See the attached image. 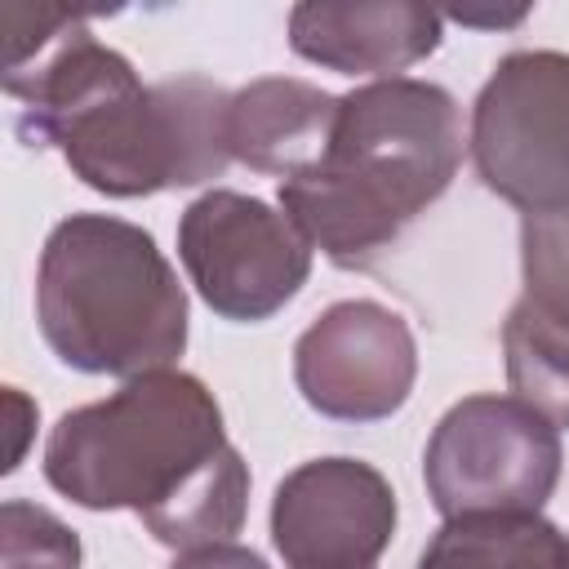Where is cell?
<instances>
[{
	"label": "cell",
	"mask_w": 569,
	"mask_h": 569,
	"mask_svg": "<svg viewBox=\"0 0 569 569\" xmlns=\"http://www.w3.org/2000/svg\"><path fill=\"white\" fill-rule=\"evenodd\" d=\"M418 378V342L400 311L373 298L325 307L293 342L298 396L333 422H382L405 409Z\"/></svg>",
	"instance_id": "cell-8"
},
{
	"label": "cell",
	"mask_w": 569,
	"mask_h": 569,
	"mask_svg": "<svg viewBox=\"0 0 569 569\" xmlns=\"http://www.w3.org/2000/svg\"><path fill=\"white\" fill-rule=\"evenodd\" d=\"M418 569H569V538L542 511L453 516L422 547Z\"/></svg>",
	"instance_id": "cell-12"
},
{
	"label": "cell",
	"mask_w": 569,
	"mask_h": 569,
	"mask_svg": "<svg viewBox=\"0 0 569 569\" xmlns=\"http://www.w3.org/2000/svg\"><path fill=\"white\" fill-rule=\"evenodd\" d=\"M338 93L298 76H262L231 93V160L280 182L316 169L333 142Z\"/></svg>",
	"instance_id": "cell-11"
},
{
	"label": "cell",
	"mask_w": 569,
	"mask_h": 569,
	"mask_svg": "<svg viewBox=\"0 0 569 569\" xmlns=\"http://www.w3.org/2000/svg\"><path fill=\"white\" fill-rule=\"evenodd\" d=\"M44 480L84 511H133L160 547L236 542L249 516V462L227 440L213 391L182 369L120 382L67 409L44 440Z\"/></svg>",
	"instance_id": "cell-2"
},
{
	"label": "cell",
	"mask_w": 569,
	"mask_h": 569,
	"mask_svg": "<svg viewBox=\"0 0 569 569\" xmlns=\"http://www.w3.org/2000/svg\"><path fill=\"white\" fill-rule=\"evenodd\" d=\"M560 431L516 396L480 391L440 413L422 449L431 507L453 516L542 511L560 485Z\"/></svg>",
	"instance_id": "cell-5"
},
{
	"label": "cell",
	"mask_w": 569,
	"mask_h": 569,
	"mask_svg": "<svg viewBox=\"0 0 569 569\" xmlns=\"http://www.w3.org/2000/svg\"><path fill=\"white\" fill-rule=\"evenodd\" d=\"M502 356L511 396L538 409L556 431L569 427V333L511 307L502 325Z\"/></svg>",
	"instance_id": "cell-13"
},
{
	"label": "cell",
	"mask_w": 569,
	"mask_h": 569,
	"mask_svg": "<svg viewBox=\"0 0 569 569\" xmlns=\"http://www.w3.org/2000/svg\"><path fill=\"white\" fill-rule=\"evenodd\" d=\"M396 489L365 458L298 462L271 498V547L284 569H373L396 538Z\"/></svg>",
	"instance_id": "cell-9"
},
{
	"label": "cell",
	"mask_w": 569,
	"mask_h": 569,
	"mask_svg": "<svg viewBox=\"0 0 569 569\" xmlns=\"http://www.w3.org/2000/svg\"><path fill=\"white\" fill-rule=\"evenodd\" d=\"M4 413H9V458H4V471H18L22 453H27V436H31V422H36V405L18 391V387H4Z\"/></svg>",
	"instance_id": "cell-16"
},
{
	"label": "cell",
	"mask_w": 569,
	"mask_h": 569,
	"mask_svg": "<svg viewBox=\"0 0 569 569\" xmlns=\"http://www.w3.org/2000/svg\"><path fill=\"white\" fill-rule=\"evenodd\" d=\"M0 569H80V538L53 511L9 498L0 507Z\"/></svg>",
	"instance_id": "cell-14"
},
{
	"label": "cell",
	"mask_w": 569,
	"mask_h": 569,
	"mask_svg": "<svg viewBox=\"0 0 569 569\" xmlns=\"http://www.w3.org/2000/svg\"><path fill=\"white\" fill-rule=\"evenodd\" d=\"M445 18L413 0L329 4L302 0L289 9V49L338 76L391 80L440 49Z\"/></svg>",
	"instance_id": "cell-10"
},
{
	"label": "cell",
	"mask_w": 569,
	"mask_h": 569,
	"mask_svg": "<svg viewBox=\"0 0 569 569\" xmlns=\"http://www.w3.org/2000/svg\"><path fill=\"white\" fill-rule=\"evenodd\" d=\"M36 325L58 365L129 382L187 351V289L147 227L71 213L36 262Z\"/></svg>",
	"instance_id": "cell-4"
},
{
	"label": "cell",
	"mask_w": 569,
	"mask_h": 569,
	"mask_svg": "<svg viewBox=\"0 0 569 569\" xmlns=\"http://www.w3.org/2000/svg\"><path fill=\"white\" fill-rule=\"evenodd\" d=\"M467 151L458 98L418 76L342 93L325 160L280 182V209L342 271H369L453 182Z\"/></svg>",
	"instance_id": "cell-3"
},
{
	"label": "cell",
	"mask_w": 569,
	"mask_h": 569,
	"mask_svg": "<svg viewBox=\"0 0 569 569\" xmlns=\"http://www.w3.org/2000/svg\"><path fill=\"white\" fill-rule=\"evenodd\" d=\"M0 31L18 138L53 147L84 187L138 200L227 173L231 93L218 80L187 71L142 84L124 53L93 40L80 9L9 0Z\"/></svg>",
	"instance_id": "cell-1"
},
{
	"label": "cell",
	"mask_w": 569,
	"mask_h": 569,
	"mask_svg": "<svg viewBox=\"0 0 569 569\" xmlns=\"http://www.w3.org/2000/svg\"><path fill=\"white\" fill-rule=\"evenodd\" d=\"M467 151L480 182L520 218L569 209V53L498 58L471 102Z\"/></svg>",
	"instance_id": "cell-6"
},
{
	"label": "cell",
	"mask_w": 569,
	"mask_h": 569,
	"mask_svg": "<svg viewBox=\"0 0 569 569\" xmlns=\"http://www.w3.org/2000/svg\"><path fill=\"white\" fill-rule=\"evenodd\" d=\"M169 569H271V565L258 551L240 547V542H213V547L178 551Z\"/></svg>",
	"instance_id": "cell-15"
},
{
	"label": "cell",
	"mask_w": 569,
	"mask_h": 569,
	"mask_svg": "<svg viewBox=\"0 0 569 569\" xmlns=\"http://www.w3.org/2000/svg\"><path fill=\"white\" fill-rule=\"evenodd\" d=\"M311 240L298 222L244 191L213 187L178 218V262L200 302L236 325L284 311L311 276Z\"/></svg>",
	"instance_id": "cell-7"
}]
</instances>
